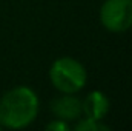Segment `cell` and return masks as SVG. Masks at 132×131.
Masks as SVG:
<instances>
[{
  "label": "cell",
  "instance_id": "cell-1",
  "mask_svg": "<svg viewBox=\"0 0 132 131\" xmlns=\"http://www.w3.org/2000/svg\"><path fill=\"white\" fill-rule=\"evenodd\" d=\"M38 114V97L29 86H15L0 99V125L9 130H23Z\"/></svg>",
  "mask_w": 132,
  "mask_h": 131
},
{
  "label": "cell",
  "instance_id": "cell-2",
  "mask_svg": "<svg viewBox=\"0 0 132 131\" xmlns=\"http://www.w3.org/2000/svg\"><path fill=\"white\" fill-rule=\"evenodd\" d=\"M51 85L62 94H77L81 91L88 80V72L83 63L77 59L63 56L54 60L49 68Z\"/></svg>",
  "mask_w": 132,
  "mask_h": 131
},
{
  "label": "cell",
  "instance_id": "cell-3",
  "mask_svg": "<svg viewBox=\"0 0 132 131\" xmlns=\"http://www.w3.org/2000/svg\"><path fill=\"white\" fill-rule=\"evenodd\" d=\"M100 23L111 33L132 28V0H104L98 11Z\"/></svg>",
  "mask_w": 132,
  "mask_h": 131
},
{
  "label": "cell",
  "instance_id": "cell-4",
  "mask_svg": "<svg viewBox=\"0 0 132 131\" xmlns=\"http://www.w3.org/2000/svg\"><path fill=\"white\" fill-rule=\"evenodd\" d=\"M52 114L65 122H75L81 117V100L75 94H62L51 102Z\"/></svg>",
  "mask_w": 132,
  "mask_h": 131
},
{
  "label": "cell",
  "instance_id": "cell-5",
  "mask_svg": "<svg viewBox=\"0 0 132 131\" xmlns=\"http://www.w3.org/2000/svg\"><path fill=\"white\" fill-rule=\"evenodd\" d=\"M108 113H109V99L103 91L94 90L88 93L86 97L81 100V116L83 117H89L94 120H103Z\"/></svg>",
  "mask_w": 132,
  "mask_h": 131
},
{
  "label": "cell",
  "instance_id": "cell-6",
  "mask_svg": "<svg viewBox=\"0 0 132 131\" xmlns=\"http://www.w3.org/2000/svg\"><path fill=\"white\" fill-rule=\"evenodd\" d=\"M75 131H109V127L103 123V120H94L89 117H83L80 119L75 127Z\"/></svg>",
  "mask_w": 132,
  "mask_h": 131
},
{
  "label": "cell",
  "instance_id": "cell-7",
  "mask_svg": "<svg viewBox=\"0 0 132 131\" xmlns=\"http://www.w3.org/2000/svg\"><path fill=\"white\" fill-rule=\"evenodd\" d=\"M46 130L48 131H68L69 130V125H68V122H65V120L55 119V120H52V122H49L46 125Z\"/></svg>",
  "mask_w": 132,
  "mask_h": 131
},
{
  "label": "cell",
  "instance_id": "cell-8",
  "mask_svg": "<svg viewBox=\"0 0 132 131\" xmlns=\"http://www.w3.org/2000/svg\"><path fill=\"white\" fill-rule=\"evenodd\" d=\"M0 130H2V125H0Z\"/></svg>",
  "mask_w": 132,
  "mask_h": 131
}]
</instances>
